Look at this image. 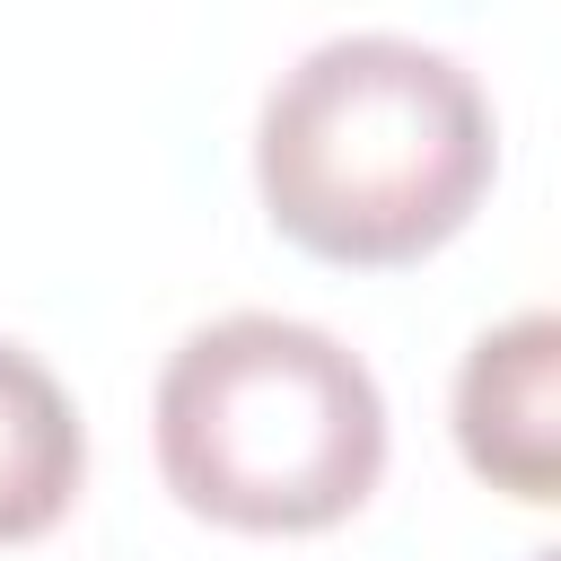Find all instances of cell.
Returning a JSON list of instances; mask_svg holds the SVG:
<instances>
[{
	"mask_svg": "<svg viewBox=\"0 0 561 561\" xmlns=\"http://www.w3.org/2000/svg\"><path fill=\"white\" fill-rule=\"evenodd\" d=\"M158 473L237 535H316L386 473V394L351 342L298 316L193 324L158 368Z\"/></svg>",
	"mask_w": 561,
	"mask_h": 561,
	"instance_id": "2",
	"label": "cell"
},
{
	"mask_svg": "<svg viewBox=\"0 0 561 561\" xmlns=\"http://www.w3.org/2000/svg\"><path fill=\"white\" fill-rule=\"evenodd\" d=\"M491 96L412 35H333L298 53L254 123V184L289 245L386 272L438 254L491 193Z\"/></svg>",
	"mask_w": 561,
	"mask_h": 561,
	"instance_id": "1",
	"label": "cell"
},
{
	"mask_svg": "<svg viewBox=\"0 0 561 561\" xmlns=\"http://www.w3.org/2000/svg\"><path fill=\"white\" fill-rule=\"evenodd\" d=\"M456 447L508 500H561V324L543 307L491 324L456 368Z\"/></svg>",
	"mask_w": 561,
	"mask_h": 561,
	"instance_id": "3",
	"label": "cell"
},
{
	"mask_svg": "<svg viewBox=\"0 0 561 561\" xmlns=\"http://www.w3.org/2000/svg\"><path fill=\"white\" fill-rule=\"evenodd\" d=\"M79 473H88V430L70 386L26 342H0V543L61 526Z\"/></svg>",
	"mask_w": 561,
	"mask_h": 561,
	"instance_id": "4",
	"label": "cell"
}]
</instances>
